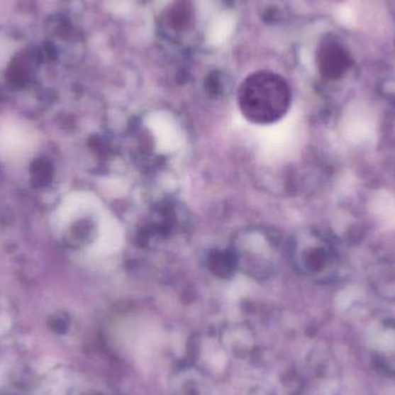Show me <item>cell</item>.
I'll return each instance as SVG.
<instances>
[{
    "instance_id": "cell-5",
    "label": "cell",
    "mask_w": 395,
    "mask_h": 395,
    "mask_svg": "<svg viewBox=\"0 0 395 395\" xmlns=\"http://www.w3.org/2000/svg\"><path fill=\"white\" fill-rule=\"evenodd\" d=\"M209 268L218 277H230L238 268L235 251H215L209 255Z\"/></svg>"
},
{
    "instance_id": "cell-1",
    "label": "cell",
    "mask_w": 395,
    "mask_h": 395,
    "mask_svg": "<svg viewBox=\"0 0 395 395\" xmlns=\"http://www.w3.org/2000/svg\"><path fill=\"white\" fill-rule=\"evenodd\" d=\"M289 106V95L284 87L255 84L244 91L240 106L250 123L271 125L284 118Z\"/></svg>"
},
{
    "instance_id": "cell-3",
    "label": "cell",
    "mask_w": 395,
    "mask_h": 395,
    "mask_svg": "<svg viewBox=\"0 0 395 395\" xmlns=\"http://www.w3.org/2000/svg\"><path fill=\"white\" fill-rule=\"evenodd\" d=\"M235 26H236V20L233 13H218L207 28V34H206L207 42L214 47L221 45L230 38L235 30Z\"/></svg>"
},
{
    "instance_id": "cell-2",
    "label": "cell",
    "mask_w": 395,
    "mask_h": 395,
    "mask_svg": "<svg viewBox=\"0 0 395 395\" xmlns=\"http://www.w3.org/2000/svg\"><path fill=\"white\" fill-rule=\"evenodd\" d=\"M295 264L308 277H332L338 267V255L333 246L321 235L303 233L293 247Z\"/></svg>"
},
{
    "instance_id": "cell-4",
    "label": "cell",
    "mask_w": 395,
    "mask_h": 395,
    "mask_svg": "<svg viewBox=\"0 0 395 395\" xmlns=\"http://www.w3.org/2000/svg\"><path fill=\"white\" fill-rule=\"evenodd\" d=\"M326 55V73L330 78H340L350 69L352 66L350 53L339 44H330Z\"/></svg>"
}]
</instances>
